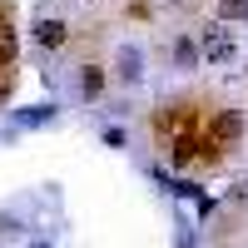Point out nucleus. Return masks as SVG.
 Masks as SVG:
<instances>
[{
    "instance_id": "obj_1",
    "label": "nucleus",
    "mask_w": 248,
    "mask_h": 248,
    "mask_svg": "<svg viewBox=\"0 0 248 248\" xmlns=\"http://www.w3.org/2000/svg\"><path fill=\"white\" fill-rule=\"evenodd\" d=\"M243 129H248V119L238 109H214L209 119H203V144H214L218 154H229L233 144L243 139Z\"/></svg>"
},
{
    "instance_id": "obj_2",
    "label": "nucleus",
    "mask_w": 248,
    "mask_h": 248,
    "mask_svg": "<svg viewBox=\"0 0 248 248\" xmlns=\"http://www.w3.org/2000/svg\"><path fill=\"white\" fill-rule=\"evenodd\" d=\"M199 45H203V60H209V65H229V60L238 55L233 35H229V20H209L203 35H199Z\"/></svg>"
},
{
    "instance_id": "obj_3",
    "label": "nucleus",
    "mask_w": 248,
    "mask_h": 248,
    "mask_svg": "<svg viewBox=\"0 0 248 248\" xmlns=\"http://www.w3.org/2000/svg\"><path fill=\"white\" fill-rule=\"evenodd\" d=\"M199 159H203V124L199 129H179L169 139V164L174 169H199Z\"/></svg>"
},
{
    "instance_id": "obj_4",
    "label": "nucleus",
    "mask_w": 248,
    "mask_h": 248,
    "mask_svg": "<svg viewBox=\"0 0 248 248\" xmlns=\"http://www.w3.org/2000/svg\"><path fill=\"white\" fill-rule=\"evenodd\" d=\"M114 79H119V85H144V50L139 45H119L114 50Z\"/></svg>"
},
{
    "instance_id": "obj_5",
    "label": "nucleus",
    "mask_w": 248,
    "mask_h": 248,
    "mask_svg": "<svg viewBox=\"0 0 248 248\" xmlns=\"http://www.w3.org/2000/svg\"><path fill=\"white\" fill-rule=\"evenodd\" d=\"M65 40H70V25H65V20H55V15H40V20H35V45L45 50V55L65 50Z\"/></svg>"
},
{
    "instance_id": "obj_6",
    "label": "nucleus",
    "mask_w": 248,
    "mask_h": 248,
    "mask_svg": "<svg viewBox=\"0 0 248 248\" xmlns=\"http://www.w3.org/2000/svg\"><path fill=\"white\" fill-rule=\"evenodd\" d=\"M60 119V105L55 99H40V105H25V109H15L10 124H20V129H45V124Z\"/></svg>"
},
{
    "instance_id": "obj_7",
    "label": "nucleus",
    "mask_w": 248,
    "mask_h": 248,
    "mask_svg": "<svg viewBox=\"0 0 248 248\" xmlns=\"http://www.w3.org/2000/svg\"><path fill=\"white\" fill-rule=\"evenodd\" d=\"M105 85H109V75H105V65H79V99H105Z\"/></svg>"
},
{
    "instance_id": "obj_8",
    "label": "nucleus",
    "mask_w": 248,
    "mask_h": 248,
    "mask_svg": "<svg viewBox=\"0 0 248 248\" xmlns=\"http://www.w3.org/2000/svg\"><path fill=\"white\" fill-rule=\"evenodd\" d=\"M199 60H203V45H199L194 35H179V40H174V65H179V70H194Z\"/></svg>"
},
{
    "instance_id": "obj_9",
    "label": "nucleus",
    "mask_w": 248,
    "mask_h": 248,
    "mask_svg": "<svg viewBox=\"0 0 248 248\" xmlns=\"http://www.w3.org/2000/svg\"><path fill=\"white\" fill-rule=\"evenodd\" d=\"M15 55H20V35H15L10 20H0V70L15 65Z\"/></svg>"
},
{
    "instance_id": "obj_10",
    "label": "nucleus",
    "mask_w": 248,
    "mask_h": 248,
    "mask_svg": "<svg viewBox=\"0 0 248 248\" xmlns=\"http://www.w3.org/2000/svg\"><path fill=\"white\" fill-rule=\"evenodd\" d=\"M218 20L243 25V20H248V0H218Z\"/></svg>"
},
{
    "instance_id": "obj_11",
    "label": "nucleus",
    "mask_w": 248,
    "mask_h": 248,
    "mask_svg": "<svg viewBox=\"0 0 248 248\" xmlns=\"http://www.w3.org/2000/svg\"><path fill=\"white\" fill-rule=\"evenodd\" d=\"M105 144H109V149H124V144H129V129H119V124H109V129H105Z\"/></svg>"
},
{
    "instance_id": "obj_12",
    "label": "nucleus",
    "mask_w": 248,
    "mask_h": 248,
    "mask_svg": "<svg viewBox=\"0 0 248 248\" xmlns=\"http://www.w3.org/2000/svg\"><path fill=\"white\" fill-rule=\"evenodd\" d=\"M194 203H199V218H209V214H214V209H218V199H214V194H199V199H194Z\"/></svg>"
},
{
    "instance_id": "obj_13",
    "label": "nucleus",
    "mask_w": 248,
    "mask_h": 248,
    "mask_svg": "<svg viewBox=\"0 0 248 248\" xmlns=\"http://www.w3.org/2000/svg\"><path fill=\"white\" fill-rule=\"evenodd\" d=\"M174 248H199V243H194V229H189V223H179V243H174Z\"/></svg>"
},
{
    "instance_id": "obj_14",
    "label": "nucleus",
    "mask_w": 248,
    "mask_h": 248,
    "mask_svg": "<svg viewBox=\"0 0 248 248\" xmlns=\"http://www.w3.org/2000/svg\"><path fill=\"white\" fill-rule=\"evenodd\" d=\"M248 199V184H233V189H229V203H243Z\"/></svg>"
},
{
    "instance_id": "obj_15",
    "label": "nucleus",
    "mask_w": 248,
    "mask_h": 248,
    "mask_svg": "<svg viewBox=\"0 0 248 248\" xmlns=\"http://www.w3.org/2000/svg\"><path fill=\"white\" fill-rule=\"evenodd\" d=\"M10 90H15V85H10V75H0V109H5V99H10Z\"/></svg>"
},
{
    "instance_id": "obj_16",
    "label": "nucleus",
    "mask_w": 248,
    "mask_h": 248,
    "mask_svg": "<svg viewBox=\"0 0 248 248\" xmlns=\"http://www.w3.org/2000/svg\"><path fill=\"white\" fill-rule=\"evenodd\" d=\"M169 5H174V10H189V5H194V0H169Z\"/></svg>"
}]
</instances>
